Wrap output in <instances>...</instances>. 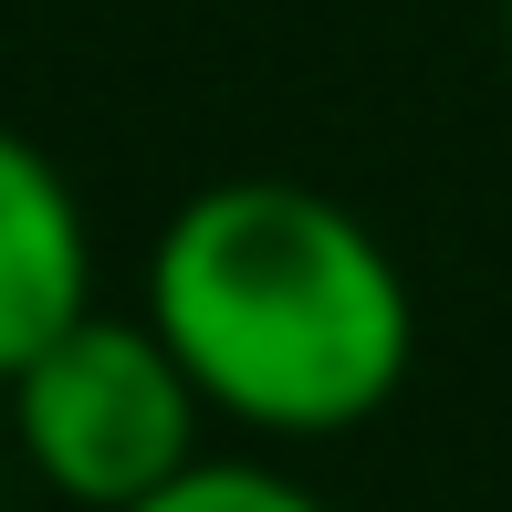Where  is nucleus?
I'll list each match as a JSON object with an SVG mask.
<instances>
[{"instance_id":"nucleus-1","label":"nucleus","mask_w":512,"mask_h":512,"mask_svg":"<svg viewBox=\"0 0 512 512\" xmlns=\"http://www.w3.org/2000/svg\"><path fill=\"white\" fill-rule=\"evenodd\" d=\"M147 324L209 418L251 439H345L408 387L418 293L398 251L304 178H209L147 251Z\"/></svg>"},{"instance_id":"nucleus-2","label":"nucleus","mask_w":512,"mask_h":512,"mask_svg":"<svg viewBox=\"0 0 512 512\" xmlns=\"http://www.w3.org/2000/svg\"><path fill=\"white\" fill-rule=\"evenodd\" d=\"M0 408H11V450L32 460V481L84 512H126V502L168 492L189 460H209L199 450L209 398L178 366V345L147 324V304L136 314L84 304L0 387Z\"/></svg>"},{"instance_id":"nucleus-3","label":"nucleus","mask_w":512,"mask_h":512,"mask_svg":"<svg viewBox=\"0 0 512 512\" xmlns=\"http://www.w3.org/2000/svg\"><path fill=\"white\" fill-rule=\"evenodd\" d=\"M95 304V230L84 199L21 126H0V387Z\"/></svg>"},{"instance_id":"nucleus-4","label":"nucleus","mask_w":512,"mask_h":512,"mask_svg":"<svg viewBox=\"0 0 512 512\" xmlns=\"http://www.w3.org/2000/svg\"><path fill=\"white\" fill-rule=\"evenodd\" d=\"M126 512H335V502L304 492L293 471H272V460H189L168 492H147Z\"/></svg>"},{"instance_id":"nucleus-5","label":"nucleus","mask_w":512,"mask_h":512,"mask_svg":"<svg viewBox=\"0 0 512 512\" xmlns=\"http://www.w3.org/2000/svg\"><path fill=\"white\" fill-rule=\"evenodd\" d=\"M502 53H512V0H502Z\"/></svg>"}]
</instances>
